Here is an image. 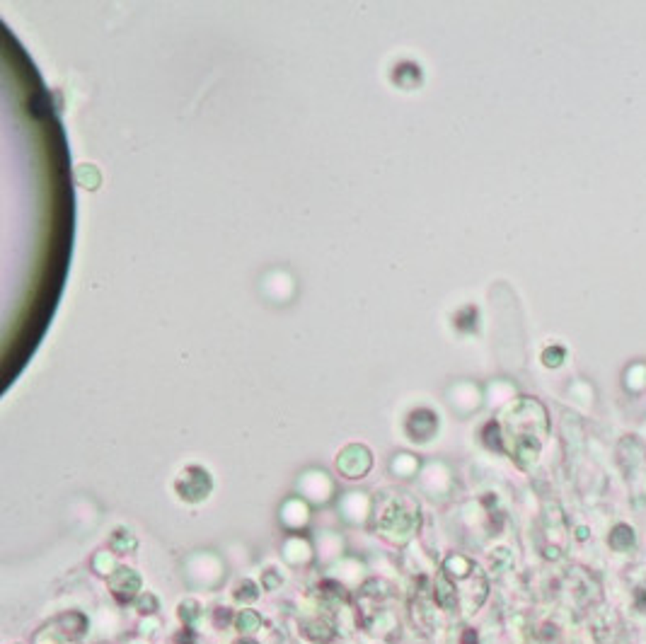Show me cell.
Listing matches in <instances>:
<instances>
[{"instance_id": "6da1fadb", "label": "cell", "mask_w": 646, "mask_h": 644, "mask_svg": "<svg viewBox=\"0 0 646 644\" xmlns=\"http://www.w3.org/2000/svg\"><path fill=\"white\" fill-rule=\"evenodd\" d=\"M547 434V415L535 400H518L506 410L501 422V446H506L515 463L528 467L542 448Z\"/></svg>"}, {"instance_id": "7a4b0ae2", "label": "cell", "mask_w": 646, "mask_h": 644, "mask_svg": "<svg viewBox=\"0 0 646 644\" xmlns=\"http://www.w3.org/2000/svg\"><path fill=\"white\" fill-rule=\"evenodd\" d=\"M608 542H610V547L617 550V552L632 550L634 547V530L630 528V525H615Z\"/></svg>"}, {"instance_id": "3957f363", "label": "cell", "mask_w": 646, "mask_h": 644, "mask_svg": "<svg viewBox=\"0 0 646 644\" xmlns=\"http://www.w3.org/2000/svg\"><path fill=\"white\" fill-rule=\"evenodd\" d=\"M634 601H637V608L639 610H646V589H637V596H634Z\"/></svg>"}]
</instances>
